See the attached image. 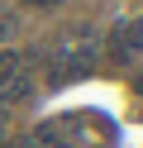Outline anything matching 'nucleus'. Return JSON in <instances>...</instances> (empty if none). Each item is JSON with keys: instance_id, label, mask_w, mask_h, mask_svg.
I'll list each match as a JSON object with an SVG mask.
<instances>
[{"instance_id": "nucleus-1", "label": "nucleus", "mask_w": 143, "mask_h": 148, "mask_svg": "<svg viewBox=\"0 0 143 148\" xmlns=\"http://www.w3.org/2000/svg\"><path fill=\"white\" fill-rule=\"evenodd\" d=\"M138 53H143V14L129 19V24H119V29L110 34V58L114 62H129V58H138Z\"/></svg>"}, {"instance_id": "nucleus-2", "label": "nucleus", "mask_w": 143, "mask_h": 148, "mask_svg": "<svg viewBox=\"0 0 143 148\" xmlns=\"http://www.w3.org/2000/svg\"><path fill=\"white\" fill-rule=\"evenodd\" d=\"M29 91H34V72L19 67L14 77L0 81V105H19V100H29Z\"/></svg>"}, {"instance_id": "nucleus-3", "label": "nucleus", "mask_w": 143, "mask_h": 148, "mask_svg": "<svg viewBox=\"0 0 143 148\" xmlns=\"http://www.w3.org/2000/svg\"><path fill=\"white\" fill-rule=\"evenodd\" d=\"M19 67H24V53H10V48L0 53V81H5V77H14Z\"/></svg>"}, {"instance_id": "nucleus-4", "label": "nucleus", "mask_w": 143, "mask_h": 148, "mask_svg": "<svg viewBox=\"0 0 143 148\" xmlns=\"http://www.w3.org/2000/svg\"><path fill=\"white\" fill-rule=\"evenodd\" d=\"M10 34H14V14H0V43H5Z\"/></svg>"}, {"instance_id": "nucleus-5", "label": "nucleus", "mask_w": 143, "mask_h": 148, "mask_svg": "<svg viewBox=\"0 0 143 148\" xmlns=\"http://www.w3.org/2000/svg\"><path fill=\"white\" fill-rule=\"evenodd\" d=\"M24 5H38V10H53V5H62V0H24Z\"/></svg>"}, {"instance_id": "nucleus-6", "label": "nucleus", "mask_w": 143, "mask_h": 148, "mask_svg": "<svg viewBox=\"0 0 143 148\" xmlns=\"http://www.w3.org/2000/svg\"><path fill=\"white\" fill-rule=\"evenodd\" d=\"M133 91H138V96H143V67L133 72Z\"/></svg>"}, {"instance_id": "nucleus-7", "label": "nucleus", "mask_w": 143, "mask_h": 148, "mask_svg": "<svg viewBox=\"0 0 143 148\" xmlns=\"http://www.w3.org/2000/svg\"><path fill=\"white\" fill-rule=\"evenodd\" d=\"M0 138H5V115H0Z\"/></svg>"}]
</instances>
